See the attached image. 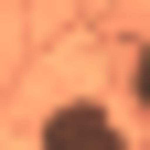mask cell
Returning a JSON list of instances; mask_svg holds the SVG:
<instances>
[{"instance_id":"cell-1","label":"cell","mask_w":150,"mask_h":150,"mask_svg":"<svg viewBox=\"0 0 150 150\" xmlns=\"http://www.w3.org/2000/svg\"><path fill=\"white\" fill-rule=\"evenodd\" d=\"M43 150H129V129L97 97H64V107H43Z\"/></svg>"},{"instance_id":"cell-2","label":"cell","mask_w":150,"mask_h":150,"mask_svg":"<svg viewBox=\"0 0 150 150\" xmlns=\"http://www.w3.org/2000/svg\"><path fill=\"white\" fill-rule=\"evenodd\" d=\"M129 97H139V107H150V43H139V54H129Z\"/></svg>"}]
</instances>
